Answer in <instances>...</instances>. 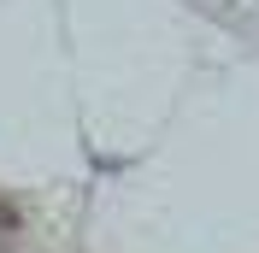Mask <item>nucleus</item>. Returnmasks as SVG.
<instances>
[{"instance_id": "obj_1", "label": "nucleus", "mask_w": 259, "mask_h": 253, "mask_svg": "<svg viewBox=\"0 0 259 253\" xmlns=\"http://www.w3.org/2000/svg\"><path fill=\"white\" fill-rule=\"evenodd\" d=\"M12 230H24V212L12 200H0V236H12Z\"/></svg>"}]
</instances>
